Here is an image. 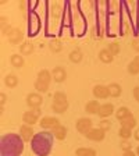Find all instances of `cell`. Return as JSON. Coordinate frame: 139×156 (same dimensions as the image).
<instances>
[{
	"label": "cell",
	"instance_id": "obj_1",
	"mask_svg": "<svg viewBox=\"0 0 139 156\" xmlns=\"http://www.w3.org/2000/svg\"><path fill=\"white\" fill-rule=\"evenodd\" d=\"M24 152V140L14 133L4 134L0 141V156H21Z\"/></svg>",
	"mask_w": 139,
	"mask_h": 156
},
{
	"label": "cell",
	"instance_id": "obj_2",
	"mask_svg": "<svg viewBox=\"0 0 139 156\" xmlns=\"http://www.w3.org/2000/svg\"><path fill=\"white\" fill-rule=\"evenodd\" d=\"M54 140L56 138L52 131H40L32 138L31 148L36 156H49L52 153Z\"/></svg>",
	"mask_w": 139,
	"mask_h": 156
},
{
	"label": "cell",
	"instance_id": "obj_3",
	"mask_svg": "<svg viewBox=\"0 0 139 156\" xmlns=\"http://www.w3.org/2000/svg\"><path fill=\"white\" fill-rule=\"evenodd\" d=\"M75 128H77V131L79 134L86 135V134L93 128V127H92V120L88 119V117H81V119H78L77 123H75Z\"/></svg>",
	"mask_w": 139,
	"mask_h": 156
},
{
	"label": "cell",
	"instance_id": "obj_4",
	"mask_svg": "<svg viewBox=\"0 0 139 156\" xmlns=\"http://www.w3.org/2000/svg\"><path fill=\"white\" fill-rule=\"evenodd\" d=\"M26 106L29 107V110L31 109H36V107H40L43 103V98L42 95L39 94V92H32V94H28L26 95Z\"/></svg>",
	"mask_w": 139,
	"mask_h": 156
},
{
	"label": "cell",
	"instance_id": "obj_5",
	"mask_svg": "<svg viewBox=\"0 0 139 156\" xmlns=\"http://www.w3.org/2000/svg\"><path fill=\"white\" fill-rule=\"evenodd\" d=\"M60 120H58L57 117H52V116H45L40 119L39 121V126L45 128V130H54L56 127L60 126Z\"/></svg>",
	"mask_w": 139,
	"mask_h": 156
},
{
	"label": "cell",
	"instance_id": "obj_6",
	"mask_svg": "<svg viewBox=\"0 0 139 156\" xmlns=\"http://www.w3.org/2000/svg\"><path fill=\"white\" fill-rule=\"evenodd\" d=\"M19 135L24 140V142H31L32 138L35 136V133H33L32 126H28V124H23L19 127Z\"/></svg>",
	"mask_w": 139,
	"mask_h": 156
},
{
	"label": "cell",
	"instance_id": "obj_7",
	"mask_svg": "<svg viewBox=\"0 0 139 156\" xmlns=\"http://www.w3.org/2000/svg\"><path fill=\"white\" fill-rule=\"evenodd\" d=\"M92 94L96 99H107L110 96L109 87H106V85H95L93 89H92Z\"/></svg>",
	"mask_w": 139,
	"mask_h": 156
},
{
	"label": "cell",
	"instance_id": "obj_8",
	"mask_svg": "<svg viewBox=\"0 0 139 156\" xmlns=\"http://www.w3.org/2000/svg\"><path fill=\"white\" fill-rule=\"evenodd\" d=\"M88 138V140L93 141V142H100V141L104 140V136H106V133H104L103 130H100L99 127L97 128H92L89 133L85 135Z\"/></svg>",
	"mask_w": 139,
	"mask_h": 156
},
{
	"label": "cell",
	"instance_id": "obj_9",
	"mask_svg": "<svg viewBox=\"0 0 139 156\" xmlns=\"http://www.w3.org/2000/svg\"><path fill=\"white\" fill-rule=\"evenodd\" d=\"M9 38V42L13 43V45H19V43H23L24 41V34L19 31L18 28H13L10 31V34L7 35Z\"/></svg>",
	"mask_w": 139,
	"mask_h": 156
},
{
	"label": "cell",
	"instance_id": "obj_10",
	"mask_svg": "<svg viewBox=\"0 0 139 156\" xmlns=\"http://www.w3.org/2000/svg\"><path fill=\"white\" fill-rule=\"evenodd\" d=\"M52 75H53V81L56 82H64L67 80V71H65V68L60 67V66L53 68Z\"/></svg>",
	"mask_w": 139,
	"mask_h": 156
},
{
	"label": "cell",
	"instance_id": "obj_11",
	"mask_svg": "<svg viewBox=\"0 0 139 156\" xmlns=\"http://www.w3.org/2000/svg\"><path fill=\"white\" fill-rule=\"evenodd\" d=\"M100 106L102 105L97 102V99H93V101H89L86 105H85V112L89 114H99Z\"/></svg>",
	"mask_w": 139,
	"mask_h": 156
},
{
	"label": "cell",
	"instance_id": "obj_12",
	"mask_svg": "<svg viewBox=\"0 0 139 156\" xmlns=\"http://www.w3.org/2000/svg\"><path fill=\"white\" fill-rule=\"evenodd\" d=\"M33 50H35V46H33L32 42H29V41H25L19 45V53L23 56H29L32 55Z\"/></svg>",
	"mask_w": 139,
	"mask_h": 156
},
{
	"label": "cell",
	"instance_id": "obj_13",
	"mask_svg": "<svg viewBox=\"0 0 139 156\" xmlns=\"http://www.w3.org/2000/svg\"><path fill=\"white\" fill-rule=\"evenodd\" d=\"M52 133H53V135H54L56 140L64 141L65 136H67V127L63 126V124H60L58 127H56L54 130H52Z\"/></svg>",
	"mask_w": 139,
	"mask_h": 156
},
{
	"label": "cell",
	"instance_id": "obj_14",
	"mask_svg": "<svg viewBox=\"0 0 139 156\" xmlns=\"http://www.w3.org/2000/svg\"><path fill=\"white\" fill-rule=\"evenodd\" d=\"M113 113H114V106L111 103H104L100 106L99 116H100L102 119H107V117H110Z\"/></svg>",
	"mask_w": 139,
	"mask_h": 156
},
{
	"label": "cell",
	"instance_id": "obj_15",
	"mask_svg": "<svg viewBox=\"0 0 139 156\" xmlns=\"http://www.w3.org/2000/svg\"><path fill=\"white\" fill-rule=\"evenodd\" d=\"M99 60L102 63H104V64H110V63H113L114 56L109 52V49H102L99 52Z\"/></svg>",
	"mask_w": 139,
	"mask_h": 156
},
{
	"label": "cell",
	"instance_id": "obj_16",
	"mask_svg": "<svg viewBox=\"0 0 139 156\" xmlns=\"http://www.w3.org/2000/svg\"><path fill=\"white\" fill-rule=\"evenodd\" d=\"M38 119H39V117L35 116V114H33L31 110L24 112V114H23L24 124H28V126H33V124H36V123H38Z\"/></svg>",
	"mask_w": 139,
	"mask_h": 156
},
{
	"label": "cell",
	"instance_id": "obj_17",
	"mask_svg": "<svg viewBox=\"0 0 139 156\" xmlns=\"http://www.w3.org/2000/svg\"><path fill=\"white\" fill-rule=\"evenodd\" d=\"M82 57H84V55H82L81 49H74V50H71L70 52V55H68V58H70V62L74 63V64H78V63L82 62Z\"/></svg>",
	"mask_w": 139,
	"mask_h": 156
},
{
	"label": "cell",
	"instance_id": "obj_18",
	"mask_svg": "<svg viewBox=\"0 0 139 156\" xmlns=\"http://www.w3.org/2000/svg\"><path fill=\"white\" fill-rule=\"evenodd\" d=\"M10 63H11V66H13V67L21 68L24 66V63H25V60H24L23 55L16 53V55H11V57H10Z\"/></svg>",
	"mask_w": 139,
	"mask_h": 156
},
{
	"label": "cell",
	"instance_id": "obj_19",
	"mask_svg": "<svg viewBox=\"0 0 139 156\" xmlns=\"http://www.w3.org/2000/svg\"><path fill=\"white\" fill-rule=\"evenodd\" d=\"M109 92H110L111 98H118L123 94V88H121L120 84H117V82H111V84L109 85Z\"/></svg>",
	"mask_w": 139,
	"mask_h": 156
},
{
	"label": "cell",
	"instance_id": "obj_20",
	"mask_svg": "<svg viewBox=\"0 0 139 156\" xmlns=\"http://www.w3.org/2000/svg\"><path fill=\"white\" fill-rule=\"evenodd\" d=\"M114 114H116V119H117V120H118V121H123L124 119H127V117L131 116V110L128 109V107L123 106V107H118V109H117V112Z\"/></svg>",
	"mask_w": 139,
	"mask_h": 156
},
{
	"label": "cell",
	"instance_id": "obj_21",
	"mask_svg": "<svg viewBox=\"0 0 139 156\" xmlns=\"http://www.w3.org/2000/svg\"><path fill=\"white\" fill-rule=\"evenodd\" d=\"M4 85L7 88H16L18 85V77L16 74H7L4 77Z\"/></svg>",
	"mask_w": 139,
	"mask_h": 156
},
{
	"label": "cell",
	"instance_id": "obj_22",
	"mask_svg": "<svg viewBox=\"0 0 139 156\" xmlns=\"http://www.w3.org/2000/svg\"><path fill=\"white\" fill-rule=\"evenodd\" d=\"M38 80L39 81L46 82V84H50V81L53 80V75L49 70H45V68H43V70H40V71L38 73Z\"/></svg>",
	"mask_w": 139,
	"mask_h": 156
},
{
	"label": "cell",
	"instance_id": "obj_23",
	"mask_svg": "<svg viewBox=\"0 0 139 156\" xmlns=\"http://www.w3.org/2000/svg\"><path fill=\"white\" fill-rule=\"evenodd\" d=\"M121 123V127H125V128H130V130H134L136 127V119L131 114L130 117H127V119H124L123 121H120Z\"/></svg>",
	"mask_w": 139,
	"mask_h": 156
},
{
	"label": "cell",
	"instance_id": "obj_24",
	"mask_svg": "<svg viewBox=\"0 0 139 156\" xmlns=\"http://www.w3.org/2000/svg\"><path fill=\"white\" fill-rule=\"evenodd\" d=\"M96 151L92 148H78L75 151V156H96Z\"/></svg>",
	"mask_w": 139,
	"mask_h": 156
},
{
	"label": "cell",
	"instance_id": "obj_25",
	"mask_svg": "<svg viewBox=\"0 0 139 156\" xmlns=\"http://www.w3.org/2000/svg\"><path fill=\"white\" fill-rule=\"evenodd\" d=\"M49 85L50 84H46V82L39 81V80H36V81L33 82V88H35V91H38L39 94H45V92H47L49 91Z\"/></svg>",
	"mask_w": 139,
	"mask_h": 156
},
{
	"label": "cell",
	"instance_id": "obj_26",
	"mask_svg": "<svg viewBox=\"0 0 139 156\" xmlns=\"http://www.w3.org/2000/svg\"><path fill=\"white\" fill-rule=\"evenodd\" d=\"M67 109H68V103H54L53 102L52 105V110L57 114H64L67 112Z\"/></svg>",
	"mask_w": 139,
	"mask_h": 156
},
{
	"label": "cell",
	"instance_id": "obj_27",
	"mask_svg": "<svg viewBox=\"0 0 139 156\" xmlns=\"http://www.w3.org/2000/svg\"><path fill=\"white\" fill-rule=\"evenodd\" d=\"M53 102H54V103H68L67 95L61 91L54 92V95H53Z\"/></svg>",
	"mask_w": 139,
	"mask_h": 156
},
{
	"label": "cell",
	"instance_id": "obj_28",
	"mask_svg": "<svg viewBox=\"0 0 139 156\" xmlns=\"http://www.w3.org/2000/svg\"><path fill=\"white\" fill-rule=\"evenodd\" d=\"M0 27H2V34H3V35H9L10 34V31H11V27H10V24H9V20H7V17H2V18H0Z\"/></svg>",
	"mask_w": 139,
	"mask_h": 156
},
{
	"label": "cell",
	"instance_id": "obj_29",
	"mask_svg": "<svg viewBox=\"0 0 139 156\" xmlns=\"http://www.w3.org/2000/svg\"><path fill=\"white\" fill-rule=\"evenodd\" d=\"M49 49H50L53 53L61 52V49H63L61 41H58V39H52V41H50V43H49Z\"/></svg>",
	"mask_w": 139,
	"mask_h": 156
},
{
	"label": "cell",
	"instance_id": "obj_30",
	"mask_svg": "<svg viewBox=\"0 0 139 156\" xmlns=\"http://www.w3.org/2000/svg\"><path fill=\"white\" fill-rule=\"evenodd\" d=\"M118 135H120L121 140H128V141H130V138L134 135V134H132V130L125 128V127H121L120 131H118Z\"/></svg>",
	"mask_w": 139,
	"mask_h": 156
},
{
	"label": "cell",
	"instance_id": "obj_31",
	"mask_svg": "<svg viewBox=\"0 0 139 156\" xmlns=\"http://www.w3.org/2000/svg\"><path fill=\"white\" fill-rule=\"evenodd\" d=\"M109 52L111 53L113 56H117V55H120V52H121V46H120V43H117V42H113V43H110L109 45Z\"/></svg>",
	"mask_w": 139,
	"mask_h": 156
},
{
	"label": "cell",
	"instance_id": "obj_32",
	"mask_svg": "<svg viewBox=\"0 0 139 156\" xmlns=\"http://www.w3.org/2000/svg\"><path fill=\"white\" fill-rule=\"evenodd\" d=\"M99 128H100V130H103L104 133H107V131L111 128L110 120H107V119H102V121L99 123Z\"/></svg>",
	"mask_w": 139,
	"mask_h": 156
},
{
	"label": "cell",
	"instance_id": "obj_33",
	"mask_svg": "<svg viewBox=\"0 0 139 156\" xmlns=\"http://www.w3.org/2000/svg\"><path fill=\"white\" fill-rule=\"evenodd\" d=\"M127 70H128V73H130L131 75H136V74H139V67H138V66H136L134 62H131L130 64H128Z\"/></svg>",
	"mask_w": 139,
	"mask_h": 156
},
{
	"label": "cell",
	"instance_id": "obj_34",
	"mask_svg": "<svg viewBox=\"0 0 139 156\" xmlns=\"http://www.w3.org/2000/svg\"><path fill=\"white\" fill-rule=\"evenodd\" d=\"M131 146H132V145H131V142L128 140H123L120 142V148L124 151V152H127V151H132V149H131Z\"/></svg>",
	"mask_w": 139,
	"mask_h": 156
},
{
	"label": "cell",
	"instance_id": "obj_35",
	"mask_svg": "<svg viewBox=\"0 0 139 156\" xmlns=\"http://www.w3.org/2000/svg\"><path fill=\"white\" fill-rule=\"evenodd\" d=\"M132 49L135 50V52H138L139 53V38H136V39H134L132 41Z\"/></svg>",
	"mask_w": 139,
	"mask_h": 156
},
{
	"label": "cell",
	"instance_id": "obj_36",
	"mask_svg": "<svg viewBox=\"0 0 139 156\" xmlns=\"http://www.w3.org/2000/svg\"><path fill=\"white\" fill-rule=\"evenodd\" d=\"M52 13H53V16H54V17H58V16H60V7H58L57 4H54V6H53Z\"/></svg>",
	"mask_w": 139,
	"mask_h": 156
},
{
	"label": "cell",
	"instance_id": "obj_37",
	"mask_svg": "<svg viewBox=\"0 0 139 156\" xmlns=\"http://www.w3.org/2000/svg\"><path fill=\"white\" fill-rule=\"evenodd\" d=\"M132 95H134V98H135V101L139 103V87H135V88H134Z\"/></svg>",
	"mask_w": 139,
	"mask_h": 156
},
{
	"label": "cell",
	"instance_id": "obj_38",
	"mask_svg": "<svg viewBox=\"0 0 139 156\" xmlns=\"http://www.w3.org/2000/svg\"><path fill=\"white\" fill-rule=\"evenodd\" d=\"M6 102H7V96H6V94L2 92V94H0V105H2V107L6 105Z\"/></svg>",
	"mask_w": 139,
	"mask_h": 156
},
{
	"label": "cell",
	"instance_id": "obj_39",
	"mask_svg": "<svg viewBox=\"0 0 139 156\" xmlns=\"http://www.w3.org/2000/svg\"><path fill=\"white\" fill-rule=\"evenodd\" d=\"M31 112H32L35 116H40V113H42V110H40V107H36V109H31Z\"/></svg>",
	"mask_w": 139,
	"mask_h": 156
},
{
	"label": "cell",
	"instance_id": "obj_40",
	"mask_svg": "<svg viewBox=\"0 0 139 156\" xmlns=\"http://www.w3.org/2000/svg\"><path fill=\"white\" fill-rule=\"evenodd\" d=\"M123 156H136V153L134 151H127V152L123 153Z\"/></svg>",
	"mask_w": 139,
	"mask_h": 156
},
{
	"label": "cell",
	"instance_id": "obj_41",
	"mask_svg": "<svg viewBox=\"0 0 139 156\" xmlns=\"http://www.w3.org/2000/svg\"><path fill=\"white\" fill-rule=\"evenodd\" d=\"M134 138H135L136 141H139V128L135 130V133H134Z\"/></svg>",
	"mask_w": 139,
	"mask_h": 156
},
{
	"label": "cell",
	"instance_id": "obj_42",
	"mask_svg": "<svg viewBox=\"0 0 139 156\" xmlns=\"http://www.w3.org/2000/svg\"><path fill=\"white\" fill-rule=\"evenodd\" d=\"M132 62L135 63V64H136V66H138V67H139V55H138V56H135V57H134V60H132Z\"/></svg>",
	"mask_w": 139,
	"mask_h": 156
},
{
	"label": "cell",
	"instance_id": "obj_43",
	"mask_svg": "<svg viewBox=\"0 0 139 156\" xmlns=\"http://www.w3.org/2000/svg\"><path fill=\"white\" fill-rule=\"evenodd\" d=\"M135 153H136V156H139V145L136 146V151H135Z\"/></svg>",
	"mask_w": 139,
	"mask_h": 156
}]
</instances>
